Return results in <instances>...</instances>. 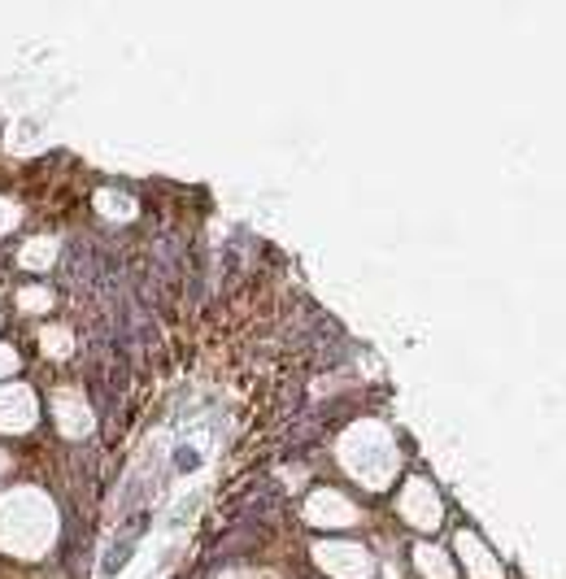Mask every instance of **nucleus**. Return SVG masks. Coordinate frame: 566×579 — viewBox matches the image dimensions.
Listing matches in <instances>:
<instances>
[{
	"instance_id": "1",
	"label": "nucleus",
	"mask_w": 566,
	"mask_h": 579,
	"mask_svg": "<svg viewBox=\"0 0 566 579\" xmlns=\"http://www.w3.org/2000/svg\"><path fill=\"white\" fill-rule=\"evenodd\" d=\"M179 466H184V470H192V466H196V457H192V449H184V453H179Z\"/></svg>"
}]
</instances>
